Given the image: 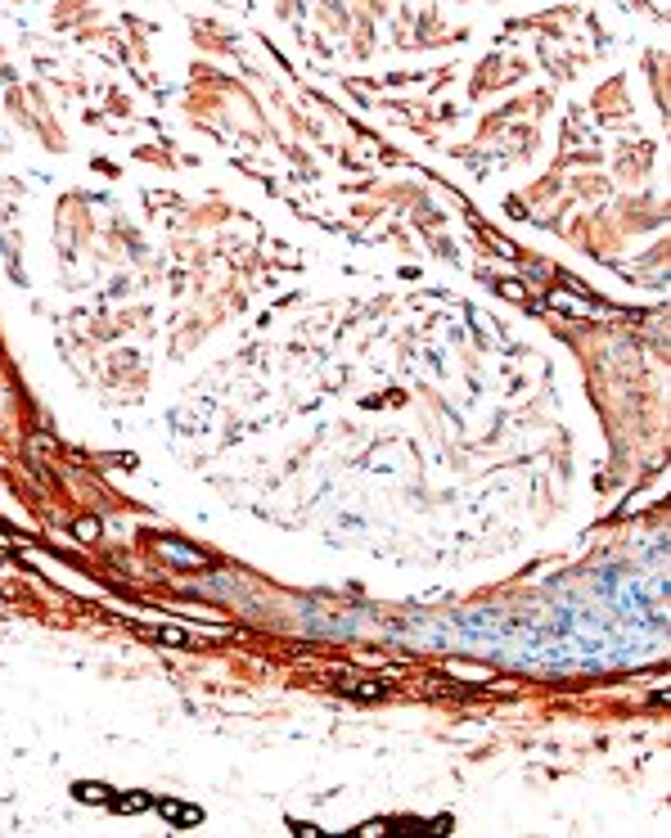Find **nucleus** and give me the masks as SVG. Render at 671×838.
I'll return each instance as SVG.
<instances>
[{"instance_id": "f257e3e1", "label": "nucleus", "mask_w": 671, "mask_h": 838, "mask_svg": "<svg viewBox=\"0 0 671 838\" xmlns=\"http://www.w3.org/2000/svg\"><path fill=\"white\" fill-rule=\"evenodd\" d=\"M154 811H158L167 825H176V830L203 825V807H190V802H176V798H162V802H154Z\"/></svg>"}, {"instance_id": "f03ea898", "label": "nucleus", "mask_w": 671, "mask_h": 838, "mask_svg": "<svg viewBox=\"0 0 671 838\" xmlns=\"http://www.w3.org/2000/svg\"><path fill=\"white\" fill-rule=\"evenodd\" d=\"M145 640L171 644V649H185V644H190V631H180V627H145Z\"/></svg>"}, {"instance_id": "7ed1b4c3", "label": "nucleus", "mask_w": 671, "mask_h": 838, "mask_svg": "<svg viewBox=\"0 0 671 838\" xmlns=\"http://www.w3.org/2000/svg\"><path fill=\"white\" fill-rule=\"evenodd\" d=\"M108 807L122 811V816H135V811H149V807H154V798H145V793H126V798H108Z\"/></svg>"}, {"instance_id": "20e7f679", "label": "nucleus", "mask_w": 671, "mask_h": 838, "mask_svg": "<svg viewBox=\"0 0 671 838\" xmlns=\"http://www.w3.org/2000/svg\"><path fill=\"white\" fill-rule=\"evenodd\" d=\"M545 302H550V307H559V311H572V316H594V307H590V302H577V298H568V293H550Z\"/></svg>"}, {"instance_id": "39448f33", "label": "nucleus", "mask_w": 671, "mask_h": 838, "mask_svg": "<svg viewBox=\"0 0 671 838\" xmlns=\"http://www.w3.org/2000/svg\"><path fill=\"white\" fill-rule=\"evenodd\" d=\"M162 554H167V559H176V564H194V568H199V564H208V559H203L199 550H180L176 541H162Z\"/></svg>"}, {"instance_id": "423d86ee", "label": "nucleus", "mask_w": 671, "mask_h": 838, "mask_svg": "<svg viewBox=\"0 0 671 838\" xmlns=\"http://www.w3.org/2000/svg\"><path fill=\"white\" fill-rule=\"evenodd\" d=\"M72 793H77L81 802H108V798H113V789H108V784H77Z\"/></svg>"}, {"instance_id": "0eeeda50", "label": "nucleus", "mask_w": 671, "mask_h": 838, "mask_svg": "<svg viewBox=\"0 0 671 838\" xmlns=\"http://www.w3.org/2000/svg\"><path fill=\"white\" fill-rule=\"evenodd\" d=\"M338 690H343V694H356V698H378V694H383V685H370V681H343Z\"/></svg>"}, {"instance_id": "6e6552de", "label": "nucleus", "mask_w": 671, "mask_h": 838, "mask_svg": "<svg viewBox=\"0 0 671 838\" xmlns=\"http://www.w3.org/2000/svg\"><path fill=\"white\" fill-rule=\"evenodd\" d=\"M72 536H77V541H95V536H100V519H77L72 523Z\"/></svg>"}, {"instance_id": "1a4fd4ad", "label": "nucleus", "mask_w": 671, "mask_h": 838, "mask_svg": "<svg viewBox=\"0 0 671 838\" xmlns=\"http://www.w3.org/2000/svg\"><path fill=\"white\" fill-rule=\"evenodd\" d=\"M482 234H486V244H496V248H500V257H523V253H518L510 239H500V234H496V230H482Z\"/></svg>"}, {"instance_id": "9d476101", "label": "nucleus", "mask_w": 671, "mask_h": 838, "mask_svg": "<svg viewBox=\"0 0 671 838\" xmlns=\"http://www.w3.org/2000/svg\"><path fill=\"white\" fill-rule=\"evenodd\" d=\"M293 834H307V838H316L320 830H316V825H302V820H293Z\"/></svg>"}]
</instances>
